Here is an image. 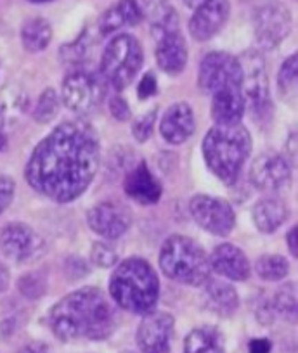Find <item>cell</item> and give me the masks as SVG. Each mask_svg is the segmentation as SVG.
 Instances as JSON below:
<instances>
[{"mask_svg": "<svg viewBox=\"0 0 298 353\" xmlns=\"http://www.w3.org/2000/svg\"><path fill=\"white\" fill-rule=\"evenodd\" d=\"M90 260L101 269H110V267L117 265L118 254L115 248L108 243H94L92 250H90Z\"/></svg>", "mask_w": 298, "mask_h": 353, "instance_id": "cell-34", "label": "cell"}, {"mask_svg": "<svg viewBox=\"0 0 298 353\" xmlns=\"http://www.w3.org/2000/svg\"><path fill=\"white\" fill-rule=\"evenodd\" d=\"M18 353H50V352L43 343H32V345L23 346Z\"/></svg>", "mask_w": 298, "mask_h": 353, "instance_id": "cell-43", "label": "cell"}, {"mask_svg": "<svg viewBox=\"0 0 298 353\" xmlns=\"http://www.w3.org/2000/svg\"><path fill=\"white\" fill-rule=\"evenodd\" d=\"M255 39L262 49H274L279 46L291 30V18L286 8L279 4H267L255 12L253 18Z\"/></svg>", "mask_w": 298, "mask_h": 353, "instance_id": "cell-12", "label": "cell"}, {"mask_svg": "<svg viewBox=\"0 0 298 353\" xmlns=\"http://www.w3.org/2000/svg\"><path fill=\"white\" fill-rule=\"evenodd\" d=\"M208 261L210 269L215 270L219 276L226 277L229 281L243 283V281L248 279L250 272H252V265H250L248 256H246L241 248L235 246V244H219L212 251Z\"/></svg>", "mask_w": 298, "mask_h": 353, "instance_id": "cell-17", "label": "cell"}, {"mask_svg": "<svg viewBox=\"0 0 298 353\" xmlns=\"http://www.w3.org/2000/svg\"><path fill=\"white\" fill-rule=\"evenodd\" d=\"M110 111L118 121L130 120V108H128L127 101L121 96H115L110 99Z\"/></svg>", "mask_w": 298, "mask_h": 353, "instance_id": "cell-38", "label": "cell"}, {"mask_svg": "<svg viewBox=\"0 0 298 353\" xmlns=\"http://www.w3.org/2000/svg\"><path fill=\"white\" fill-rule=\"evenodd\" d=\"M272 310L284 321H297V288L295 284H284L272 298Z\"/></svg>", "mask_w": 298, "mask_h": 353, "instance_id": "cell-29", "label": "cell"}, {"mask_svg": "<svg viewBox=\"0 0 298 353\" xmlns=\"http://www.w3.org/2000/svg\"><path fill=\"white\" fill-rule=\"evenodd\" d=\"M49 325L61 341H101L113 334L117 310L103 290L87 286L66 294L50 308Z\"/></svg>", "mask_w": 298, "mask_h": 353, "instance_id": "cell-2", "label": "cell"}, {"mask_svg": "<svg viewBox=\"0 0 298 353\" xmlns=\"http://www.w3.org/2000/svg\"><path fill=\"white\" fill-rule=\"evenodd\" d=\"M14 192L16 182L12 181L11 176H0V215L9 208V205H11L12 199H14Z\"/></svg>", "mask_w": 298, "mask_h": 353, "instance_id": "cell-36", "label": "cell"}, {"mask_svg": "<svg viewBox=\"0 0 298 353\" xmlns=\"http://www.w3.org/2000/svg\"><path fill=\"white\" fill-rule=\"evenodd\" d=\"M141 12L146 16H151L161 6V0H134Z\"/></svg>", "mask_w": 298, "mask_h": 353, "instance_id": "cell-40", "label": "cell"}, {"mask_svg": "<svg viewBox=\"0 0 298 353\" xmlns=\"http://www.w3.org/2000/svg\"><path fill=\"white\" fill-rule=\"evenodd\" d=\"M231 4L229 0H206L205 4L195 9L191 21H189V32L196 42H206L213 39L223 25L228 23Z\"/></svg>", "mask_w": 298, "mask_h": 353, "instance_id": "cell-16", "label": "cell"}, {"mask_svg": "<svg viewBox=\"0 0 298 353\" xmlns=\"http://www.w3.org/2000/svg\"><path fill=\"white\" fill-rule=\"evenodd\" d=\"M246 106L241 88H226L212 94V118L219 125L239 123Z\"/></svg>", "mask_w": 298, "mask_h": 353, "instance_id": "cell-22", "label": "cell"}, {"mask_svg": "<svg viewBox=\"0 0 298 353\" xmlns=\"http://www.w3.org/2000/svg\"><path fill=\"white\" fill-rule=\"evenodd\" d=\"M160 269L170 281L203 286L210 279V261L203 248L186 236H170L160 250Z\"/></svg>", "mask_w": 298, "mask_h": 353, "instance_id": "cell-5", "label": "cell"}, {"mask_svg": "<svg viewBox=\"0 0 298 353\" xmlns=\"http://www.w3.org/2000/svg\"><path fill=\"white\" fill-rule=\"evenodd\" d=\"M241 66V94L245 106L257 121L266 120L270 113V88L266 61L257 50H248L238 57Z\"/></svg>", "mask_w": 298, "mask_h": 353, "instance_id": "cell-7", "label": "cell"}, {"mask_svg": "<svg viewBox=\"0 0 298 353\" xmlns=\"http://www.w3.org/2000/svg\"><path fill=\"white\" fill-rule=\"evenodd\" d=\"M123 189L128 198L144 206L157 205L161 198V192H163L160 181L153 175V172L149 170V166L144 161L139 163L127 173Z\"/></svg>", "mask_w": 298, "mask_h": 353, "instance_id": "cell-19", "label": "cell"}, {"mask_svg": "<svg viewBox=\"0 0 298 353\" xmlns=\"http://www.w3.org/2000/svg\"><path fill=\"white\" fill-rule=\"evenodd\" d=\"M203 158L223 184H235L252 152V135L241 123L212 127L203 139Z\"/></svg>", "mask_w": 298, "mask_h": 353, "instance_id": "cell-4", "label": "cell"}, {"mask_svg": "<svg viewBox=\"0 0 298 353\" xmlns=\"http://www.w3.org/2000/svg\"><path fill=\"white\" fill-rule=\"evenodd\" d=\"M195 222L213 236H229L236 225V213L226 199L198 194L189 203Z\"/></svg>", "mask_w": 298, "mask_h": 353, "instance_id": "cell-9", "label": "cell"}, {"mask_svg": "<svg viewBox=\"0 0 298 353\" xmlns=\"http://www.w3.org/2000/svg\"><path fill=\"white\" fill-rule=\"evenodd\" d=\"M19 291L28 298H39L46 291V281L39 274H28L19 281Z\"/></svg>", "mask_w": 298, "mask_h": 353, "instance_id": "cell-35", "label": "cell"}, {"mask_svg": "<svg viewBox=\"0 0 298 353\" xmlns=\"http://www.w3.org/2000/svg\"><path fill=\"white\" fill-rule=\"evenodd\" d=\"M157 92H158L157 77H155L153 73H146L137 85L139 99H142V101L149 99V97H153Z\"/></svg>", "mask_w": 298, "mask_h": 353, "instance_id": "cell-37", "label": "cell"}, {"mask_svg": "<svg viewBox=\"0 0 298 353\" xmlns=\"http://www.w3.org/2000/svg\"><path fill=\"white\" fill-rule=\"evenodd\" d=\"M28 108V94L18 85H8L0 90V132L6 134L9 128L19 123Z\"/></svg>", "mask_w": 298, "mask_h": 353, "instance_id": "cell-23", "label": "cell"}, {"mask_svg": "<svg viewBox=\"0 0 298 353\" xmlns=\"http://www.w3.org/2000/svg\"><path fill=\"white\" fill-rule=\"evenodd\" d=\"M123 353H134V352H123Z\"/></svg>", "mask_w": 298, "mask_h": 353, "instance_id": "cell-47", "label": "cell"}, {"mask_svg": "<svg viewBox=\"0 0 298 353\" xmlns=\"http://www.w3.org/2000/svg\"><path fill=\"white\" fill-rule=\"evenodd\" d=\"M157 40V63L170 77H177L188 64V46L181 30L161 33Z\"/></svg>", "mask_w": 298, "mask_h": 353, "instance_id": "cell-20", "label": "cell"}, {"mask_svg": "<svg viewBox=\"0 0 298 353\" xmlns=\"http://www.w3.org/2000/svg\"><path fill=\"white\" fill-rule=\"evenodd\" d=\"M290 163L277 152H264V154L257 156L250 168V181L260 191H281L290 185Z\"/></svg>", "mask_w": 298, "mask_h": 353, "instance_id": "cell-15", "label": "cell"}, {"mask_svg": "<svg viewBox=\"0 0 298 353\" xmlns=\"http://www.w3.org/2000/svg\"><path fill=\"white\" fill-rule=\"evenodd\" d=\"M205 2H206V0H184V4L188 6V8H191V9L199 8V6L205 4Z\"/></svg>", "mask_w": 298, "mask_h": 353, "instance_id": "cell-44", "label": "cell"}, {"mask_svg": "<svg viewBox=\"0 0 298 353\" xmlns=\"http://www.w3.org/2000/svg\"><path fill=\"white\" fill-rule=\"evenodd\" d=\"M161 2H165V0H161Z\"/></svg>", "mask_w": 298, "mask_h": 353, "instance_id": "cell-48", "label": "cell"}, {"mask_svg": "<svg viewBox=\"0 0 298 353\" xmlns=\"http://www.w3.org/2000/svg\"><path fill=\"white\" fill-rule=\"evenodd\" d=\"M144 19V14L134 0H120L118 4L108 9L99 19L101 35H111L125 26H135Z\"/></svg>", "mask_w": 298, "mask_h": 353, "instance_id": "cell-25", "label": "cell"}, {"mask_svg": "<svg viewBox=\"0 0 298 353\" xmlns=\"http://www.w3.org/2000/svg\"><path fill=\"white\" fill-rule=\"evenodd\" d=\"M198 83L210 94L226 88H241V66L238 57L222 50L206 54L199 64Z\"/></svg>", "mask_w": 298, "mask_h": 353, "instance_id": "cell-8", "label": "cell"}, {"mask_svg": "<svg viewBox=\"0 0 298 353\" xmlns=\"http://www.w3.org/2000/svg\"><path fill=\"white\" fill-rule=\"evenodd\" d=\"M272 343L267 338H255L248 343V353H270Z\"/></svg>", "mask_w": 298, "mask_h": 353, "instance_id": "cell-39", "label": "cell"}, {"mask_svg": "<svg viewBox=\"0 0 298 353\" xmlns=\"http://www.w3.org/2000/svg\"><path fill=\"white\" fill-rule=\"evenodd\" d=\"M196 130L195 111L188 103H175L163 113L160 120V134L168 144H184Z\"/></svg>", "mask_w": 298, "mask_h": 353, "instance_id": "cell-18", "label": "cell"}, {"mask_svg": "<svg viewBox=\"0 0 298 353\" xmlns=\"http://www.w3.org/2000/svg\"><path fill=\"white\" fill-rule=\"evenodd\" d=\"M90 49V40L87 37V33H83L82 37L74 40V42L66 43V46L61 47L59 57L64 64H70V66H77V64H82L83 59L87 57Z\"/></svg>", "mask_w": 298, "mask_h": 353, "instance_id": "cell-32", "label": "cell"}, {"mask_svg": "<svg viewBox=\"0 0 298 353\" xmlns=\"http://www.w3.org/2000/svg\"><path fill=\"white\" fill-rule=\"evenodd\" d=\"M9 283H11V276H9V270L2 261H0V293L8 291Z\"/></svg>", "mask_w": 298, "mask_h": 353, "instance_id": "cell-42", "label": "cell"}, {"mask_svg": "<svg viewBox=\"0 0 298 353\" xmlns=\"http://www.w3.org/2000/svg\"><path fill=\"white\" fill-rule=\"evenodd\" d=\"M52 39L50 23L43 18H32L23 25L21 42L28 52H42Z\"/></svg>", "mask_w": 298, "mask_h": 353, "instance_id": "cell-27", "label": "cell"}, {"mask_svg": "<svg viewBox=\"0 0 298 353\" xmlns=\"http://www.w3.org/2000/svg\"><path fill=\"white\" fill-rule=\"evenodd\" d=\"M6 145H8V135L0 132V151H2V149H4Z\"/></svg>", "mask_w": 298, "mask_h": 353, "instance_id": "cell-45", "label": "cell"}, {"mask_svg": "<svg viewBox=\"0 0 298 353\" xmlns=\"http://www.w3.org/2000/svg\"><path fill=\"white\" fill-rule=\"evenodd\" d=\"M174 317L168 312H149L137 329V346L141 353H170Z\"/></svg>", "mask_w": 298, "mask_h": 353, "instance_id": "cell-14", "label": "cell"}, {"mask_svg": "<svg viewBox=\"0 0 298 353\" xmlns=\"http://www.w3.org/2000/svg\"><path fill=\"white\" fill-rule=\"evenodd\" d=\"M101 148L89 123L57 125L37 144L25 168L30 188L56 203H71L87 191L99 170Z\"/></svg>", "mask_w": 298, "mask_h": 353, "instance_id": "cell-1", "label": "cell"}, {"mask_svg": "<svg viewBox=\"0 0 298 353\" xmlns=\"http://www.w3.org/2000/svg\"><path fill=\"white\" fill-rule=\"evenodd\" d=\"M0 248L9 260L26 263L42 256L46 251V241L26 223L12 222L0 232Z\"/></svg>", "mask_w": 298, "mask_h": 353, "instance_id": "cell-11", "label": "cell"}, {"mask_svg": "<svg viewBox=\"0 0 298 353\" xmlns=\"http://www.w3.org/2000/svg\"><path fill=\"white\" fill-rule=\"evenodd\" d=\"M255 272L267 283H277L290 272V263L281 254H262L255 263Z\"/></svg>", "mask_w": 298, "mask_h": 353, "instance_id": "cell-28", "label": "cell"}, {"mask_svg": "<svg viewBox=\"0 0 298 353\" xmlns=\"http://www.w3.org/2000/svg\"><path fill=\"white\" fill-rule=\"evenodd\" d=\"M184 353H226L222 332L213 325L192 329L184 339Z\"/></svg>", "mask_w": 298, "mask_h": 353, "instance_id": "cell-26", "label": "cell"}, {"mask_svg": "<svg viewBox=\"0 0 298 353\" xmlns=\"http://www.w3.org/2000/svg\"><path fill=\"white\" fill-rule=\"evenodd\" d=\"M104 96V90L97 78L86 71H74L68 74L61 87L64 106L73 113L86 117L97 110Z\"/></svg>", "mask_w": 298, "mask_h": 353, "instance_id": "cell-10", "label": "cell"}, {"mask_svg": "<svg viewBox=\"0 0 298 353\" xmlns=\"http://www.w3.org/2000/svg\"><path fill=\"white\" fill-rule=\"evenodd\" d=\"M286 243H288V250H290L291 256L297 258L298 256V229L297 227H291L290 232L286 236Z\"/></svg>", "mask_w": 298, "mask_h": 353, "instance_id": "cell-41", "label": "cell"}, {"mask_svg": "<svg viewBox=\"0 0 298 353\" xmlns=\"http://www.w3.org/2000/svg\"><path fill=\"white\" fill-rule=\"evenodd\" d=\"M203 286V301L206 310L219 317H232L238 312L239 296L231 284L220 279H208Z\"/></svg>", "mask_w": 298, "mask_h": 353, "instance_id": "cell-21", "label": "cell"}, {"mask_svg": "<svg viewBox=\"0 0 298 353\" xmlns=\"http://www.w3.org/2000/svg\"><path fill=\"white\" fill-rule=\"evenodd\" d=\"M32 4H46V2H52V0H28Z\"/></svg>", "mask_w": 298, "mask_h": 353, "instance_id": "cell-46", "label": "cell"}, {"mask_svg": "<svg viewBox=\"0 0 298 353\" xmlns=\"http://www.w3.org/2000/svg\"><path fill=\"white\" fill-rule=\"evenodd\" d=\"M157 113L158 110L157 108H153V110L148 111V113L135 118L134 123H132V134H134L135 141L146 142L149 137H151L155 128V121H157Z\"/></svg>", "mask_w": 298, "mask_h": 353, "instance_id": "cell-33", "label": "cell"}, {"mask_svg": "<svg viewBox=\"0 0 298 353\" xmlns=\"http://www.w3.org/2000/svg\"><path fill=\"white\" fill-rule=\"evenodd\" d=\"M298 85V57L297 54H291L281 66L279 74H277V87L283 99L290 101V97L297 96Z\"/></svg>", "mask_w": 298, "mask_h": 353, "instance_id": "cell-30", "label": "cell"}, {"mask_svg": "<svg viewBox=\"0 0 298 353\" xmlns=\"http://www.w3.org/2000/svg\"><path fill=\"white\" fill-rule=\"evenodd\" d=\"M142 64L144 52L141 42L128 33L111 39L101 57V71L117 90H123L135 80Z\"/></svg>", "mask_w": 298, "mask_h": 353, "instance_id": "cell-6", "label": "cell"}, {"mask_svg": "<svg viewBox=\"0 0 298 353\" xmlns=\"http://www.w3.org/2000/svg\"><path fill=\"white\" fill-rule=\"evenodd\" d=\"M57 111H59V99H57L56 90L54 88H46L42 96L39 97L35 110H33V118L39 123H49L50 120L56 118Z\"/></svg>", "mask_w": 298, "mask_h": 353, "instance_id": "cell-31", "label": "cell"}, {"mask_svg": "<svg viewBox=\"0 0 298 353\" xmlns=\"http://www.w3.org/2000/svg\"><path fill=\"white\" fill-rule=\"evenodd\" d=\"M110 296L130 314L153 312L160 298V279L144 258H127L115 269L110 279Z\"/></svg>", "mask_w": 298, "mask_h": 353, "instance_id": "cell-3", "label": "cell"}, {"mask_svg": "<svg viewBox=\"0 0 298 353\" xmlns=\"http://www.w3.org/2000/svg\"><path fill=\"white\" fill-rule=\"evenodd\" d=\"M87 223L90 230L104 239H118L132 225V213L118 201H103L89 210Z\"/></svg>", "mask_w": 298, "mask_h": 353, "instance_id": "cell-13", "label": "cell"}, {"mask_svg": "<svg viewBox=\"0 0 298 353\" xmlns=\"http://www.w3.org/2000/svg\"><path fill=\"white\" fill-rule=\"evenodd\" d=\"M288 208L283 199L269 196L255 203L252 210V219L257 229L264 234H272L286 222Z\"/></svg>", "mask_w": 298, "mask_h": 353, "instance_id": "cell-24", "label": "cell"}]
</instances>
